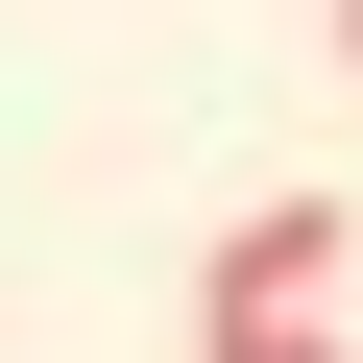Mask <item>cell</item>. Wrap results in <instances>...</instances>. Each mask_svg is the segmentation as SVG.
Returning a JSON list of instances; mask_svg holds the SVG:
<instances>
[{
	"mask_svg": "<svg viewBox=\"0 0 363 363\" xmlns=\"http://www.w3.org/2000/svg\"><path fill=\"white\" fill-rule=\"evenodd\" d=\"M315 291H339V194H267V218L194 267V315H315Z\"/></svg>",
	"mask_w": 363,
	"mask_h": 363,
	"instance_id": "1",
	"label": "cell"
},
{
	"mask_svg": "<svg viewBox=\"0 0 363 363\" xmlns=\"http://www.w3.org/2000/svg\"><path fill=\"white\" fill-rule=\"evenodd\" d=\"M194 363H363V339H315V315H194Z\"/></svg>",
	"mask_w": 363,
	"mask_h": 363,
	"instance_id": "2",
	"label": "cell"
},
{
	"mask_svg": "<svg viewBox=\"0 0 363 363\" xmlns=\"http://www.w3.org/2000/svg\"><path fill=\"white\" fill-rule=\"evenodd\" d=\"M339 73H363V0H339Z\"/></svg>",
	"mask_w": 363,
	"mask_h": 363,
	"instance_id": "3",
	"label": "cell"
}]
</instances>
